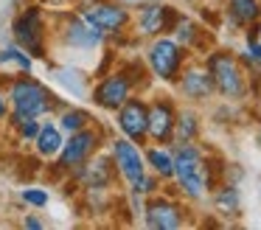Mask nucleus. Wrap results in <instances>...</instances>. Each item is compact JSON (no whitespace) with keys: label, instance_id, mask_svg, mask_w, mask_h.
<instances>
[{"label":"nucleus","instance_id":"f257e3e1","mask_svg":"<svg viewBox=\"0 0 261 230\" xmlns=\"http://www.w3.org/2000/svg\"><path fill=\"white\" fill-rule=\"evenodd\" d=\"M174 149V185L186 199H202L208 191H214L216 180L225 174V168H219L222 163L211 160L205 155L202 146H197V140L191 143H171Z\"/></svg>","mask_w":261,"mask_h":230},{"label":"nucleus","instance_id":"f03ea898","mask_svg":"<svg viewBox=\"0 0 261 230\" xmlns=\"http://www.w3.org/2000/svg\"><path fill=\"white\" fill-rule=\"evenodd\" d=\"M6 95L14 112H23V115H31V118L57 115L65 107V101L45 82L34 79L31 73H20V70H17V76H6Z\"/></svg>","mask_w":261,"mask_h":230},{"label":"nucleus","instance_id":"7ed1b4c3","mask_svg":"<svg viewBox=\"0 0 261 230\" xmlns=\"http://www.w3.org/2000/svg\"><path fill=\"white\" fill-rule=\"evenodd\" d=\"M12 39L25 48L34 59H45L48 56V39H51V28H48V14L45 6L31 3L17 17L12 20Z\"/></svg>","mask_w":261,"mask_h":230},{"label":"nucleus","instance_id":"20e7f679","mask_svg":"<svg viewBox=\"0 0 261 230\" xmlns=\"http://www.w3.org/2000/svg\"><path fill=\"white\" fill-rule=\"evenodd\" d=\"M205 67H208L219 95H225V98H244L247 95L250 76L239 62V56H233L230 50H211L205 56Z\"/></svg>","mask_w":261,"mask_h":230},{"label":"nucleus","instance_id":"39448f33","mask_svg":"<svg viewBox=\"0 0 261 230\" xmlns=\"http://www.w3.org/2000/svg\"><path fill=\"white\" fill-rule=\"evenodd\" d=\"M186 59H188V50L182 48L171 34L169 37H166V34L152 37L146 54H143V62H146V67H149V76H154L163 84H174L177 82L180 70L186 67Z\"/></svg>","mask_w":261,"mask_h":230},{"label":"nucleus","instance_id":"423d86ee","mask_svg":"<svg viewBox=\"0 0 261 230\" xmlns=\"http://www.w3.org/2000/svg\"><path fill=\"white\" fill-rule=\"evenodd\" d=\"M104 129L98 126V123H90V126L79 129V132L73 135H65V143L62 149H59V155L54 157V166L57 168V174H70L76 166H82V163L87 160V157H93L98 149L104 146Z\"/></svg>","mask_w":261,"mask_h":230},{"label":"nucleus","instance_id":"0eeeda50","mask_svg":"<svg viewBox=\"0 0 261 230\" xmlns=\"http://www.w3.org/2000/svg\"><path fill=\"white\" fill-rule=\"evenodd\" d=\"M79 11L85 20H90L98 31L110 37H121L132 25V11L121 0H79Z\"/></svg>","mask_w":261,"mask_h":230},{"label":"nucleus","instance_id":"6e6552de","mask_svg":"<svg viewBox=\"0 0 261 230\" xmlns=\"http://www.w3.org/2000/svg\"><path fill=\"white\" fill-rule=\"evenodd\" d=\"M57 39L73 50H98L107 42V34L98 31L79 11H62L57 17Z\"/></svg>","mask_w":261,"mask_h":230},{"label":"nucleus","instance_id":"1a4fd4ad","mask_svg":"<svg viewBox=\"0 0 261 230\" xmlns=\"http://www.w3.org/2000/svg\"><path fill=\"white\" fill-rule=\"evenodd\" d=\"M143 224L152 230H177L186 224L188 211L177 196L171 194H152L143 202Z\"/></svg>","mask_w":261,"mask_h":230},{"label":"nucleus","instance_id":"9d476101","mask_svg":"<svg viewBox=\"0 0 261 230\" xmlns=\"http://www.w3.org/2000/svg\"><path fill=\"white\" fill-rule=\"evenodd\" d=\"M110 157H113V166H115V171H118V177L126 183V188H129V185H135L138 180L149 171L141 143L124 138V135L110 140Z\"/></svg>","mask_w":261,"mask_h":230},{"label":"nucleus","instance_id":"9b49d317","mask_svg":"<svg viewBox=\"0 0 261 230\" xmlns=\"http://www.w3.org/2000/svg\"><path fill=\"white\" fill-rule=\"evenodd\" d=\"M68 177L73 180L82 191H107L110 185L115 183L118 171H115V166H113V157L98 149L96 155L87 157L82 166H76Z\"/></svg>","mask_w":261,"mask_h":230},{"label":"nucleus","instance_id":"f8f14e48","mask_svg":"<svg viewBox=\"0 0 261 230\" xmlns=\"http://www.w3.org/2000/svg\"><path fill=\"white\" fill-rule=\"evenodd\" d=\"M132 93H135V87H132V82L126 79V73L118 67V70H110V73H101V76H98V82L90 87V101L98 110L115 112Z\"/></svg>","mask_w":261,"mask_h":230},{"label":"nucleus","instance_id":"ddd939ff","mask_svg":"<svg viewBox=\"0 0 261 230\" xmlns=\"http://www.w3.org/2000/svg\"><path fill=\"white\" fill-rule=\"evenodd\" d=\"M115 123H118V132L124 135V138H129V140H135V143L146 146L149 143V135H146V126H149V101L132 93L129 98L115 110Z\"/></svg>","mask_w":261,"mask_h":230},{"label":"nucleus","instance_id":"4468645a","mask_svg":"<svg viewBox=\"0 0 261 230\" xmlns=\"http://www.w3.org/2000/svg\"><path fill=\"white\" fill-rule=\"evenodd\" d=\"M177 20V11L171 9L163 0H146V3L138 6L135 11V28L141 37H160V34H169L171 25Z\"/></svg>","mask_w":261,"mask_h":230},{"label":"nucleus","instance_id":"2eb2a0df","mask_svg":"<svg viewBox=\"0 0 261 230\" xmlns=\"http://www.w3.org/2000/svg\"><path fill=\"white\" fill-rule=\"evenodd\" d=\"M174 121H177V107L169 95H158L149 101V143H169L174 140Z\"/></svg>","mask_w":261,"mask_h":230},{"label":"nucleus","instance_id":"dca6fc26","mask_svg":"<svg viewBox=\"0 0 261 230\" xmlns=\"http://www.w3.org/2000/svg\"><path fill=\"white\" fill-rule=\"evenodd\" d=\"M174 84L188 101H208L211 95L216 93L214 79H211L205 62L202 65H199V62H186V67L180 70V76H177Z\"/></svg>","mask_w":261,"mask_h":230},{"label":"nucleus","instance_id":"f3484780","mask_svg":"<svg viewBox=\"0 0 261 230\" xmlns=\"http://www.w3.org/2000/svg\"><path fill=\"white\" fill-rule=\"evenodd\" d=\"M222 14L233 28H250L261 22V0H222Z\"/></svg>","mask_w":261,"mask_h":230},{"label":"nucleus","instance_id":"a211bd4d","mask_svg":"<svg viewBox=\"0 0 261 230\" xmlns=\"http://www.w3.org/2000/svg\"><path fill=\"white\" fill-rule=\"evenodd\" d=\"M31 143H34V151L42 157V160H51V157H57L59 149H62L65 135H62V129L57 126V121H51V115H48V118H42L40 132L34 135Z\"/></svg>","mask_w":261,"mask_h":230},{"label":"nucleus","instance_id":"6ab92c4d","mask_svg":"<svg viewBox=\"0 0 261 230\" xmlns=\"http://www.w3.org/2000/svg\"><path fill=\"white\" fill-rule=\"evenodd\" d=\"M143 157H146V168L154 177L166 180V183L174 177V149H169V143L146 146V149H143Z\"/></svg>","mask_w":261,"mask_h":230},{"label":"nucleus","instance_id":"aec40b11","mask_svg":"<svg viewBox=\"0 0 261 230\" xmlns=\"http://www.w3.org/2000/svg\"><path fill=\"white\" fill-rule=\"evenodd\" d=\"M169 34H171V37H174L186 50L205 48V42H202V39H205V31L199 28L197 20H191V17H186V14H177V20H174V25H171Z\"/></svg>","mask_w":261,"mask_h":230},{"label":"nucleus","instance_id":"412c9836","mask_svg":"<svg viewBox=\"0 0 261 230\" xmlns=\"http://www.w3.org/2000/svg\"><path fill=\"white\" fill-rule=\"evenodd\" d=\"M96 123V118L85 110V107H76V104H65L62 110L57 112V126L62 129V135H73L79 129Z\"/></svg>","mask_w":261,"mask_h":230},{"label":"nucleus","instance_id":"4be33fe9","mask_svg":"<svg viewBox=\"0 0 261 230\" xmlns=\"http://www.w3.org/2000/svg\"><path fill=\"white\" fill-rule=\"evenodd\" d=\"M202 132V121H199L197 110H177L174 121V140L171 143H191Z\"/></svg>","mask_w":261,"mask_h":230},{"label":"nucleus","instance_id":"5701e85b","mask_svg":"<svg viewBox=\"0 0 261 230\" xmlns=\"http://www.w3.org/2000/svg\"><path fill=\"white\" fill-rule=\"evenodd\" d=\"M54 79L65 87V93L73 95V98H87V76L79 67H54Z\"/></svg>","mask_w":261,"mask_h":230},{"label":"nucleus","instance_id":"b1692460","mask_svg":"<svg viewBox=\"0 0 261 230\" xmlns=\"http://www.w3.org/2000/svg\"><path fill=\"white\" fill-rule=\"evenodd\" d=\"M214 205L222 216H239L242 211V196H239V188L230 183L214 185Z\"/></svg>","mask_w":261,"mask_h":230},{"label":"nucleus","instance_id":"393cba45","mask_svg":"<svg viewBox=\"0 0 261 230\" xmlns=\"http://www.w3.org/2000/svg\"><path fill=\"white\" fill-rule=\"evenodd\" d=\"M9 126L14 129V135H17L20 140H34V135L40 132V123L42 118H31V115H23V112H9Z\"/></svg>","mask_w":261,"mask_h":230},{"label":"nucleus","instance_id":"a878e982","mask_svg":"<svg viewBox=\"0 0 261 230\" xmlns=\"http://www.w3.org/2000/svg\"><path fill=\"white\" fill-rule=\"evenodd\" d=\"M6 62H12L20 73H31V70H34V56H31L25 48H20L17 42L6 45V48L0 50V65H6Z\"/></svg>","mask_w":261,"mask_h":230},{"label":"nucleus","instance_id":"bb28decb","mask_svg":"<svg viewBox=\"0 0 261 230\" xmlns=\"http://www.w3.org/2000/svg\"><path fill=\"white\" fill-rule=\"evenodd\" d=\"M158 191H160V177H154L152 171H146L135 185H129V194H138V196H143V199L152 196V194H158Z\"/></svg>","mask_w":261,"mask_h":230},{"label":"nucleus","instance_id":"cd10ccee","mask_svg":"<svg viewBox=\"0 0 261 230\" xmlns=\"http://www.w3.org/2000/svg\"><path fill=\"white\" fill-rule=\"evenodd\" d=\"M20 199L31 208H45L48 205V191L45 188H25V191H20Z\"/></svg>","mask_w":261,"mask_h":230},{"label":"nucleus","instance_id":"c85d7f7f","mask_svg":"<svg viewBox=\"0 0 261 230\" xmlns=\"http://www.w3.org/2000/svg\"><path fill=\"white\" fill-rule=\"evenodd\" d=\"M244 54L261 67V42H258V37H247V42H244Z\"/></svg>","mask_w":261,"mask_h":230},{"label":"nucleus","instance_id":"c756f323","mask_svg":"<svg viewBox=\"0 0 261 230\" xmlns=\"http://www.w3.org/2000/svg\"><path fill=\"white\" fill-rule=\"evenodd\" d=\"M9 112H12V104H9V95H6V84L0 87V123L9 118Z\"/></svg>","mask_w":261,"mask_h":230},{"label":"nucleus","instance_id":"7c9ffc66","mask_svg":"<svg viewBox=\"0 0 261 230\" xmlns=\"http://www.w3.org/2000/svg\"><path fill=\"white\" fill-rule=\"evenodd\" d=\"M23 227H29V230H42V227H45V222H42L40 216H25V219H23Z\"/></svg>","mask_w":261,"mask_h":230},{"label":"nucleus","instance_id":"2f4dec72","mask_svg":"<svg viewBox=\"0 0 261 230\" xmlns=\"http://www.w3.org/2000/svg\"><path fill=\"white\" fill-rule=\"evenodd\" d=\"M186 3H191V0H186Z\"/></svg>","mask_w":261,"mask_h":230}]
</instances>
